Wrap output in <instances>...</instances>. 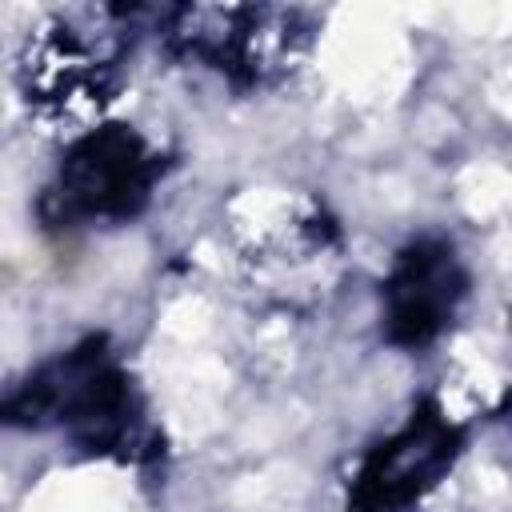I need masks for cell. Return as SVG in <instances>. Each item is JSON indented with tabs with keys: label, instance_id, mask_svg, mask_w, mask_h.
<instances>
[{
	"label": "cell",
	"instance_id": "6da1fadb",
	"mask_svg": "<svg viewBox=\"0 0 512 512\" xmlns=\"http://www.w3.org/2000/svg\"><path fill=\"white\" fill-rule=\"evenodd\" d=\"M0 432L60 436L84 460L156 468L164 432L108 332H88L32 364L0 396Z\"/></svg>",
	"mask_w": 512,
	"mask_h": 512
},
{
	"label": "cell",
	"instance_id": "7a4b0ae2",
	"mask_svg": "<svg viewBox=\"0 0 512 512\" xmlns=\"http://www.w3.org/2000/svg\"><path fill=\"white\" fill-rule=\"evenodd\" d=\"M152 28V8L88 4L60 8L28 32L16 60V92L36 124L68 136L104 120V108L124 88V68Z\"/></svg>",
	"mask_w": 512,
	"mask_h": 512
},
{
	"label": "cell",
	"instance_id": "3957f363",
	"mask_svg": "<svg viewBox=\"0 0 512 512\" xmlns=\"http://www.w3.org/2000/svg\"><path fill=\"white\" fill-rule=\"evenodd\" d=\"M148 32L168 60L256 96L280 88L304 64L316 16L288 4H168L152 8Z\"/></svg>",
	"mask_w": 512,
	"mask_h": 512
},
{
	"label": "cell",
	"instance_id": "277c9868",
	"mask_svg": "<svg viewBox=\"0 0 512 512\" xmlns=\"http://www.w3.org/2000/svg\"><path fill=\"white\" fill-rule=\"evenodd\" d=\"M172 168L176 156L148 132L128 120H100L68 136L36 196V220L56 236L132 224L152 208Z\"/></svg>",
	"mask_w": 512,
	"mask_h": 512
},
{
	"label": "cell",
	"instance_id": "5b68a950",
	"mask_svg": "<svg viewBox=\"0 0 512 512\" xmlns=\"http://www.w3.org/2000/svg\"><path fill=\"white\" fill-rule=\"evenodd\" d=\"M464 452L468 424H460L436 392H424L392 432L356 456L344 480V512H420Z\"/></svg>",
	"mask_w": 512,
	"mask_h": 512
},
{
	"label": "cell",
	"instance_id": "8992f818",
	"mask_svg": "<svg viewBox=\"0 0 512 512\" xmlns=\"http://www.w3.org/2000/svg\"><path fill=\"white\" fill-rule=\"evenodd\" d=\"M380 340L396 352L436 348L468 308L472 268L452 236L404 240L380 276Z\"/></svg>",
	"mask_w": 512,
	"mask_h": 512
}]
</instances>
